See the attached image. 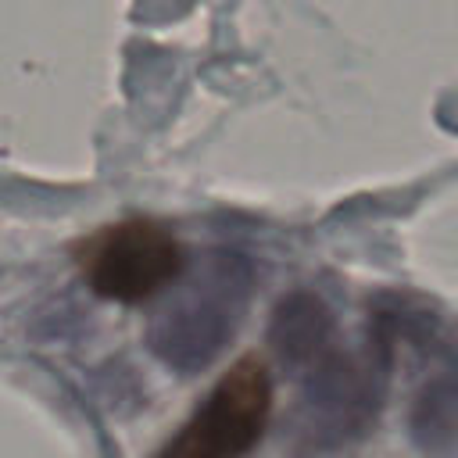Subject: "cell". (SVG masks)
<instances>
[{"instance_id": "obj_1", "label": "cell", "mask_w": 458, "mask_h": 458, "mask_svg": "<svg viewBox=\"0 0 458 458\" xmlns=\"http://www.w3.org/2000/svg\"><path fill=\"white\" fill-rule=\"evenodd\" d=\"M75 265L97 297L140 304L179 279L186 250L154 218H122L75 243Z\"/></svg>"}, {"instance_id": "obj_2", "label": "cell", "mask_w": 458, "mask_h": 458, "mask_svg": "<svg viewBox=\"0 0 458 458\" xmlns=\"http://www.w3.org/2000/svg\"><path fill=\"white\" fill-rule=\"evenodd\" d=\"M268 415L272 376L254 354H247L211 386L157 458H243L265 437Z\"/></svg>"}]
</instances>
